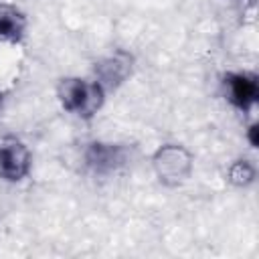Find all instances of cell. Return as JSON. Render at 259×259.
Segmentation results:
<instances>
[{
  "mask_svg": "<svg viewBox=\"0 0 259 259\" xmlns=\"http://www.w3.org/2000/svg\"><path fill=\"white\" fill-rule=\"evenodd\" d=\"M223 99L239 113H253L259 103V75L249 69H229L219 81Z\"/></svg>",
  "mask_w": 259,
  "mask_h": 259,
  "instance_id": "4",
  "label": "cell"
},
{
  "mask_svg": "<svg viewBox=\"0 0 259 259\" xmlns=\"http://www.w3.org/2000/svg\"><path fill=\"white\" fill-rule=\"evenodd\" d=\"M28 14L14 2L0 0V45L20 47L28 36Z\"/></svg>",
  "mask_w": 259,
  "mask_h": 259,
  "instance_id": "7",
  "label": "cell"
},
{
  "mask_svg": "<svg viewBox=\"0 0 259 259\" xmlns=\"http://www.w3.org/2000/svg\"><path fill=\"white\" fill-rule=\"evenodd\" d=\"M32 172V150L16 134H0V180L22 184Z\"/></svg>",
  "mask_w": 259,
  "mask_h": 259,
  "instance_id": "5",
  "label": "cell"
},
{
  "mask_svg": "<svg viewBox=\"0 0 259 259\" xmlns=\"http://www.w3.org/2000/svg\"><path fill=\"white\" fill-rule=\"evenodd\" d=\"M134 160V146L111 140H89L81 148V166L95 178H111Z\"/></svg>",
  "mask_w": 259,
  "mask_h": 259,
  "instance_id": "2",
  "label": "cell"
},
{
  "mask_svg": "<svg viewBox=\"0 0 259 259\" xmlns=\"http://www.w3.org/2000/svg\"><path fill=\"white\" fill-rule=\"evenodd\" d=\"M150 166L162 186L178 188L190 180L194 172V156L184 144L164 142L152 152Z\"/></svg>",
  "mask_w": 259,
  "mask_h": 259,
  "instance_id": "3",
  "label": "cell"
},
{
  "mask_svg": "<svg viewBox=\"0 0 259 259\" xmlns=\"http://www.w3.org/2000/svg\"><path fill=\"white\" fill-rule=\"evenodd\" d=\"M136 69V57L125 49H113L111 53L99 57L91 67V77L97 79L107 93H115L123 87Z\"/></svg>",
  "mask_w": 259,
  "mask_h": 259,
  "instance_id": "6",
  "label": "cell"
},
{
  "mask_svg": "<svg viewBox=\"0 0 259 259\" xmlns=\"http://www.w3.org/2000/svg\"><path fill=\"white\" fill-rule=\"evenodd\" d=\"M61 109L77 121H93L107 103L109 93L91 75H65L55 87Z\"/></svg>",
  "mask_w": 259,
  "mask_h": 259,
  "instance_id": "1",
  "label": "cell"
},
{
  "mask_svg": "<svg viewBox=\"0 0 259 259\" xmlns=\"http://www.w3.org/2000/svg\"><path fill=\"white\" fill-rule=\"evenodd\" d=\"M259 170H257V162L249 156H239L235 160H231L225 168V180L235 186V188H249L257 182Z\"/></svg>",
  "mask_w": 259,
  "mask_h": 259,
  "instance_id": "8",
  "label": "cell"
},
{
  "mask_svg": "<svg viewBox=\"0 0 259 259\" xmlns=\"http://www.w3.org/2000/svg\"><path fill=\"white\" fill-rule=\"evenodd\" d=\"M4 105H6V93H4V91H0V113H2Z\"/></svg>",
  "mask_w": 259,
  "mask_h": 259,
  "instance_id": "10",
  "label": "cell"
},
{
  "mask_svg": "<svg viewBox=\"0 0 259 259\" xmlns=\"http://www.w3.org/2000/svg\"><path fill=\"white\" fill-rule=\"evenodd\" d=\"M243 138H245V142H247V146H249L251 150H257V148H259V121H257V119H251V121L245 125Z\"/></svg>",
  "mask_w": 259,
  "mask_h": 259,
  "instance_id": "9",
  "label": "cell"
}]
</instances>
